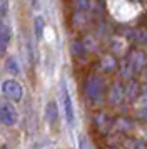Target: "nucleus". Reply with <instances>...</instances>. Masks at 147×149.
Wrapping results in <instances>:
<instances>
[{"label": "nucleus", "mask_w": 147, "mask_h": 149, "mask_svg": "<svg viewBox=\"0 0 147 149\" xmlns=\"http://www.w3.org/2000/svg\"><path fill=\"white\" fill-rule=\"evenodd\" d=\"M17 119H19V114L15 106L7 99H0V122L3 126H13L17 124Z\"/></svg>", "instance_id": "obj_2"}, {"label": "nucleus", "mask_w": 147, "mask_h": 149, "mask_svg": "<svg viewBox=\"0 0 147 149\" xmlns=\"http://www.w3.org/2000/svg\"><path fill=\"white\" fill-rule=\"evenodd\" d=\"M12 39V32H10V27L5 25V24H0V57L5 54L7 45Z\"/></svg>", "instance_id": "obj_5"}, {"label": "nucleus", "mask_w": 147, "mask_h": 149, "mask_svg": "<svg viewBox=\"0 0 147 149\" xmlns=\"http://www.w3.org/2000/svg\"><path fill=\"white\" fill-rule=\"evenodd\" d=\"M47 119L50 121V124H55L57 122V106H55V102H49V106H47Z\"/></svg>", "instance_id": "obj_7"}, {"label": "nucleus", "mask_w": 147, "mask_h": 149, "mask_svg": "<svg viewBox=\"0 0 147 149\" xmlns=\"http://www.w3.org/2000/svg\"><path fill=\"white\" fill-rule=\"evenodd\" d=\"M0 89H2V94L5 95L7 99H10V101L19 102L24 97V87L15 79H7V81H3L0 84Z\"/></svg>", "instance_id": "obj_1"}, {"label": "nucleus", "mask_w": 147, "mask_h": 149, "mask_svg": "<svg viewBox=\"0 0 147 149\" xmlns=\"http://www.w3.org/2000/svg\"><path fill=\"white\" fill-rule=\"evenodd\" d=\"M60 101H62V107H64V116H65L67 124L72 127L75 122V112H74V104L70 99V92L67 91V86L62 84L60 86Z\"/></svg>", "instance_id": "obj_3"}, {"label": "nucleus", "mask_w": 147, "mask_h": 149, "mask_svg": "<svg viewBox=\"0 0 147 149\" xmlns=\"http://www.w3.org/2000/svg\"><path fill=\"white\" fill-rule=\"evenodd\" d=\"M110 101L112 102H119L124 95H126V91H124V87H120L119 84H115V86H112L110 87Z\"/></svg>", "instance_id": "obj_6"}, {"label": "nucleus", "mask_w": 147, "mask_h": 149, "mask_svg": "<svg viewBox=\"0 0 147 149\" xmlns=\"http://www.w3.org/2000/svg\"><path fill=\"white\" fill-rule=\"evenodd\" d=\"M79 7L80 8H89V0H79Z\"/></svg>", "instance_id": "obj_11"}, {"label": "nucleus", "mask_w": 147, "mask_h": 149, "mask_svg": "<svg viewBox=\"0 0 147 149\" xmlns=\"http://www.w3.org/2000/svg\"><path fill=\"white\" fill-rule=\"evenodd\" d=\"M8 12V0H0V19L5 17Z\"/></svg>", "instance_id": "obj_10"}, {"label": "nucleus", "mask_w": 147, "mask_h": 149, "mask_svg": "<svg viewBox=\"0 0 147 149\" xmlns=\"http://www.w3.org/2000/svg\"><path fill=\"white\" fill-rule=\"evenodd\" d=\"M7 70L10 72V74H19L20 72V65H19V62H17V59L15 57H10L8 61H7Z\"/></svg>", "instance_id": "obj_8"}, {"label": "nucleus", "mask_w": 147, "mask_h": 149, "mask_svg": "<svg viewBox=\"0 0 147 149\" xmlns=\"http://www.w3.org/2000/svg\"><path fill=\"white\" fill-rule=\"evenodd\" d=\"M87 94L90 95V97H100V94H102V81H100L99 77H90L89 79V82H87Z\"/></svg>", "instance_id": "obj_4"}, {"label": "nucleus", "mask_w": 147, "mask_h": 149, "mask_svg": "<svg viewBox=\"0 0 147 149\" xmlns=\"http://www.w3.org/2000/svg\"><path fill=\"white\" fill-rule=\"evenodd\" d=\"M32 3H33V5H37V0H32Z\"/></svg>", "instance_id": "obj_12"}, {"label": "nucleus", "mask_w": 147, "mask_h": 149, "mask_svg": "<svg viewBox=\"0 0 147 149\" xmlns=\"http://www.w3.org/2000/svg\"><path fill=\"white\" fill-rule=\"evenodd\" d=\"M45 29V20H44V17H35V34H37V39L42 37V30Z\"/></svg>", "instance_id": "obj_9"}]
</instances>
